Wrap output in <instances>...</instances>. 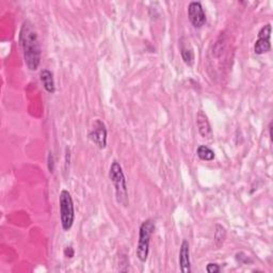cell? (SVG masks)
Masks as SVG:
<instances>
[{"label":"cell","instance_id":"6da1fadb","mask_svg":"<svg viewBox=\"0 0 273 273\" xmlns=\"http://www.w3.org/2000/svg\"><path fill=\"white\" fill-rule=\"evenodd\" d=\"M20 43L27 68L30 70H36L41 63V45L34 25L28 20L22 22Z\"/></svg>","mask_w":273,"mask_h":273},{"label":"cell","instance_id":"7a4b0ae2","mask_svg":"<svg viewBox=\"0 0 273 273\" xmlns=\"http://www.w3.org/2000/svg\"><path fill=\"white\" fill-rule=\"evenodd\" d=\"M109 178L114 186L116 200L118 204L127 207L130 205V198H128L126 178L121 164H120L116 160H114L110 166Z\"/></svg>","mask_w":273,"mask_h":273},{"label":"cell","instance_id":"3957f363","mask_svg":"<svg viewBox=\"0 0 273 273\" xmlns=\"http://www.w3.org/2000/svg\"><path fill=\"white\" fill-rule=\"evenodd\" d=\"M155 230V222L152 219H148L144 221L139 230V240L138 244H136V255L138 260L141 262H146L148 258L150 253V237L152 232Z\"/></svg>","mask_w":273,"mask_h":273},{"label":"cell","instance_id":"277c9868","mask_svg":"<svg viewBox=\"0 0 273 273\" xmlns=\"http://www.w3.org/2000/svg\"><path fill=\"white\" fill-rule=\"evenodd\" d=\"M59 210H60V221L62 228L68 232L74 224L75 210L74 202L72 196L68 190H62L59 196Z\"/></svg>","mask_w":273,"mask_h":273},{"label":"cell","instance_id":"5b68a950","mask_svg":"<svg viewBox=\"0 0 273 273\" xmlns=\"http://www.w3.org/2000/svg\"><path fill=\"white\" fill-rule=\"evenodd\" d=\"M89 139L98 146L100 150L107 146V128L106 125L100 118H96L93 122L92 130L89 132Z\"/></svg>","mask_w":273,"mask_h":273},{"label":"cell","instance_id":"8992f818","mask_svg":"<svg viewBox=\"0 0 273 273\" xmlns=\"http://www.w3.org/2000/svg\"><path fill=\"white\" fill-rule=\"evenodd\" d=\"M188 18L194 28H202L206 24V14L203 6L198 2H192L188 6Z\"/></svg>","mask_w":273,"mask_h":273},{"label":"cell","instance_id":"52a82bcc","mask_svg":"<svg viewBox=\"0 0 273 273\" xmlns=\"http://www.w3.org/2000/svg\"><path fill=\"white\" fill-rule=\"evenodd\" d=\"M258 38L255 42L254 45V52L256 54H264L271 50V43H270V36H271V25L264 26L258 34Z\"/></svg>","mask_w":273,"mask_h":273},{"label":"cell","instance_id":"ba28073f","mask_svg":"<svg viewBox=\"0 0 273 273\" xmlns=\"http://www.w3.org/2000/svg\"><path fill=\"white\" fill-rule=\"evenodd\" d=\"M178 262H180V271L182 273H190L191 272L190 248H189V242H187V240H184V242L180 244Z\"/></svg>","mask_w":273,"mask_h":273},{"label":"cell","instance_id":"9c48e42d","mask_svg":"<svg viewBox=\"0 0 273 273\" xmlns=\"http://www.w3.org/2000/svg\"><path fill=\"white\" fill-rule=\"evenodd\" d=\"M196 125L198 128L200 134L205 139H212V130L210 121H208L207 116L203 111H198L196 116Z\"/></svg>","mask_w":273,"mask_h":273},{"label":"cell","instance_id":"30bf717a","mask_svg":"<svg viewBox=\"0 0 273 273\" xmlns=\"http://www.w3.org/2000/svg\"><path fill=\"white\" fill-rule=\"evenodd\" d=\"M40 78H41V82L43 84L44 89L50 94H54L56 92V86H54V75L50 70H43L40 73Z\"/></svg>","mask_w":273,"mask_h":273},{"label":"cell","instance_id":"8fae6325","mask_svg":"<svg viewBox=\"0 0 273 273\" xmlns=\"http://www.w3.org/2000/svg\"><path fill=\"white\" fill-rule=\"evenodd\" d=\"M180 54H182V58L184 62L186 63L188 66H194V50H192V47L188 43H184L182 38L180 40Z\"/></svg>","mask_w":273,"mask_h":273},{"label":"cell","instance_id":"7c38bea8","mask_svg":"<svg viewBox=\"0 0 273 273\" xmlns=\"http://www.w3.org/2000/svg\"><path fill=\"white\" fill-rule=\"evenodd\" d=\"M196 155L204 162H212L214 159V152L206 146H200L196 150Z\"/></svg>","mask_w":273,"mask_h":273},{"label":"cell","instance_id":"4fadbf2b","mask_svg":"<svg viewBox=\"0 0 273 273\" xmlns=\"http://www.w3.org/2000/svg\"><path fill=\"white\" fill-rule=\"evenodd\" d=\"M226 228H224L221 224H216V230H214V242L216 246H220L223 244L224 239H226Z\"/></svg>","mask_w":273,"mask_h":273},{"label":"cell","instance_id":"5bb4252c","mask_svg":"<svg viewBox=\"0 0 273 273\" xmlns=\"http://www.w3.org/2000/svg\"><path fill=\"white\" fill-rule=\"evenodd\" d=\"M220 270H221V268L219 267V264H212V262L208 264L207 267H206V271L208 273H218V272H220Z\"/></svg>","mask_w":273,"mask_h":273},{"label":"cell","instance_id":"9a60e30c","mask_svg":"<svg viewBox=\"0 0 273 273\" xmlns=\"http://www.w3.org/2000/svg\"><path fill=\"white\" fill-rule=\"evenodd\" d=\"M64 256H66V258H73L75 256V251L73 246H66V248H64Z\"/></svg>","mask_w":273,"mask_h":273},{"label":"cell","instance_id":"2e32d148","mask_svg":"<svg viewBox=\"0 0 273 273\" xmlns=\"http://www.w3.org/2000/svg\"><path fill=\"white\" fill-rule=\"evenodd\" d=\"M48 168H50V172L52 173L54 168V156L52 152H50V155H48Z\"/></svg>","mask_w":273,"mask_h":273},{"label":"cell","instance_id":"e0dca14e","mask_svg":"<svg viewBox=\"0 0 273 273\" xmlns=\"http://www.w3.org/2000/svg\"><path fill=\"white\" fill-rule=\"evenodd\" d=\"M269 132H270V136L272 138V123H270L269 125Z\"/></svg>","mask_w":273,"mask_h":273}]
</instances>
